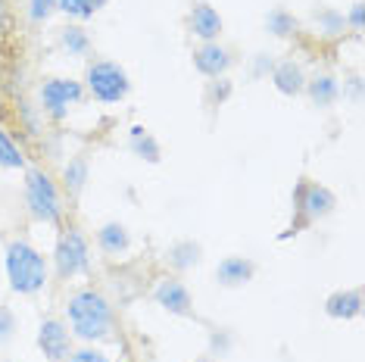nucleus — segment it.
<instances>
[{"label": "nucleus", "instance_id": "obj_1", "mask_svg": "<svg viewBox=\"0 0 365 362\" xmlns=\"http://www.w3.org/2000/svg\"><path fill=\"white\" fill-rule=\"evenodd\" d=\"M66 316H69L72 334L81 341H103L113 331V306L97 291H78L66 306Z\"/></svg>", "mask_w": 365, "mask_h": 362}, {"label": "nucleus", "instance_id": "obj_2", "mask_svg": "<svg viewBox=\"0 0 365 362\" xmlns=\"http://www.w3.org/2000/svg\"><path fill=\"white\" fill-rule=\"evenodd\" d=\"M6 278L16 294H38L47 284V262L29 241H13L6 247Z\"/></svg>", "mask_w": 365, "mask_h": 362}, {"label": "nucleus", "instance_id": "obj_3", "mask_svg": "<svg viewBox=\"0 0 365 362\" xmlns=\"http://www.w3.org/2000/svg\"><path fill=\"white\" fill-rule=\"evenodd\" d=\"M26 203L31 210V216L47 225H60L63 219V207H60V191L51 181V175L41 169H29L26 172Z\"/></svg>", "mask_w": 365, "mask_h": 362}, {"label": "nucleus", "instance_id": "obj_4", "mask_svg": "<svg viewBox=\"0 0 365 362\" xmlns=\"http://www.w3.org/2000/svg\"><path fill=\"white\" fill-rule=\"evenodd\" d=\"M85 81H88V90L97 97L101 103H119L122 97L131 90V81H128V72L122 69L119 63H110V60H97L88 66L85 72Z\"/></svg>", "mask_w": 365, "mask_h": 362}, {"label": "nucleus", "instance_id": "obj_5", "mask_svg": "<svg viewBox=\"0 0 365 362\" xmlns=\"http://www.w3.org/2000/svg\"><path fill=\"white\" fill-rule=\"evenodd\" d=\"M294 207H297V212H300V222H297V232H300V228H306L309 222L325 219L328 212L337 207V200H334V194H331L328 187L312 185V181H306V178H303L300 185H297Z\"/></svg>", "mask_w": 365, "mask_h": 362}, {"label": "nucleus", "instance_id": "obj_6", "mask_svg": "<svg viewBox=\"0 0 365 362\" xmlns=\"http://www.w3.org/2000/svg\"><path fill=\"white\" fill-rule=\"evenodd\" d=\"M53 259H56V272H60V278H76V275H81V272H88L91 253H88L85 234H81L78 228L63 232L60 244H56Z\"/></svg>", "mask_w": 365, "mask_h": 362}, {"label": "nucleus", "instance_id": "obj_7", "mask_svg": "<svg viewBox=\"0 0 365 362\" xmlns=\"http://www.w3.org/2000/svg\"><path fill=\"white\" fill-rule=\"evenodd\" d=\"M81 85L72 78H51L41 85V106H44L51 116L63 119L66 113H69V106H76L81 100Z\"/></svg>", "mask_w": 365, "mask_h": 362}, {"label": "nucleus", "instance_id": "obj_8", "mask_svg": "<svg viewBox=\"0 0 365 362\" xmlns=\"http://www.w3.org/2000/svg\"><path fill=\"white\" fill-rule=\"evenodd\" d=\"M38 347L51 362H66L69 359V328L60 319H44L38 328Z\"/></svg>", "mask_w": 365, "mask_h": 362}, {"label": "nucleus", "instance_id": "obj_9", "mask_svg": "<svg viewBox=\"0 0 365 362\" xmlns=\"http://www.w3.org/2000/svg\"><path fill=\"white\" fill-rule=\"evenodd\" d=\"M156 303L172 312V316H194V300H190V291L181 281H175V278H163L160 284H156L153 291Z\"/></svg>", "mask_w": 365, "mask_h": 362}, {"label": "nucleus", "instance_id": "obj_10", "mask_svg": "<svg viewBox=\"0 0 365 362\" xmlns=\"http://www.w3.org/2000/svg\"><path fill=\"white\" fill-rule=\"evenodd\" d=\"M231 66V56L225 47H219L215 41H206L203 47H197L194 51V69L200 72V76L206 78H222L228 72Z\"/></svg>", "mask_w": 365, "mask_h": 362}, {"label": "nucleus", "instance_id": "obj_11", "mask_svg": "<svg viewBox=\"0 0 365 362\" xmlns=\"http://www.w3.org/2000/svg\"><path fill=\"white\" fill-rule=\"evenodd\" d=\"M256 266L247 257H225L215 266V281L222 287H244L247 281H253Z\"/></svg>", "mask_w": 365, "mask_h": 362}, {"label": "nucleus", "instance_id": "obj_12", "mask_svg": "<svg viewBox=\"0 0 365 362\" xmlns=\"http://www.w3.org/2000/svg\"><path fill=\"white\" fill-rule=\"evenodd\" d=\"M362 312V294L356 291H334L331 297L325 300V316L328 319H337V322H350Z\"/></svg>", "mask_w": 365, "mask_h": 362}, {"label": "nucleus", "instance_id": "obj_13", "mask_svg": "<svg viewBox=\"0 0 365 362\" xmlns=\"http://www.w3.org/2000/svg\"><path fill=\"white\" fill-rule=\"evenodd\" d=\"M222 29H225V22H222L219 10H212L210 4H197L190 10V31L200 41H215L222 35Z\"/></svg>", "mask_w": 365, "mask_h": 362}, {"label": "nucleus", "instance_id": "obj_14", "mask_svg": "<svg viewBox=\"0 0 365 362\" xmlns=\"http://www.w3.org/2000/svg\"><path fill=\"white\" fill-rule=\"evenodd\" d=\"M272 81H275V88L284 97H297V94H303V88H306V76H303L300 63H294V60L275 63V69H272Z\"/></svg>", "mask_w": 365, "mask_h": 362}, {"label": "nucleus", "instance_id": "obj_15", "mask_svg": "<svg viewBox=\"0 0 365 362\" xmlns=\"http://www.w3.org/2000/svg\"><path fill=\"white\" fill-rule=\"evenodd\" d=\"M97 244H101L103 253H110V257H119V253H125L131 247V237L125 232V225H119V222H106V225L97 232Z\"/></svg>", "mask_w": 365, "mask_h": 362}, {"label": "nucleus", "instance_id": "obj_16", "mask_svg": "<svg viewBox=\"0 0 365 362\" xmlns=\"http://www.w3.org/2000/svg\"><path fill=\"white\" fill-rule=\"evenodd\" d=\"M200 253L203 250H200L197 241H175L169 247V253H165V259H169V266L175 272H187L200 262Z\"/></svg>", "mask_w": 365, "mask_h": 362}, {"label": "nucleus", "instance_id": "obj_17", "mask_svg": "<svg viewBox=\"0 0 365 362\" xmlns=\"http://www.w3.org/2000/svg\"><path fill=\"white\" fill-rule=\"evenodd\" d=\"M306 94H309V100L315 103V106H322V110H325V106H331L340 97V85L331 76H315L312 81H306Z\"/></svg>", "mask_w": 365, "mask_h": 362}, {"label": "nucleus", "instance_id": "obj_18", "mask_svg": "<svg viewBox=\"0 0 365 362\" xmlns=\"http://www.w3.org/2000/svg\"><path fill=\"white\" fill-rule=\"evenodd\" d=\"M128 144H131V150H135L140 160H147V162H160L163 150H160V144H156V138H153L144 125H135V128H131Z\"/></svg>", "mask_w": 365, "mask_h": 362}, {"label": "nucleus", "instance_id": "obj_19", "mask_svg": "<svg viewBox=\"0 0 365 362\" xmlns=\"http://www.w3.org/2000/svg\"><path fill=\"white\" fill-rule=\"evenodd\" d=\"M265 29H269L275 38H290V35H297L300 22H297L294 13H287L284 6H275V10L265 16Z\"/></svg>", "mask_w": 365, "mask_h": 362}, {"label": "nucleus", "instance_id": "obj_20", "mask_svg": "<svg viewBox=\"0 0 365 362\" xmlns=\"http://www.w3.org/2000/svg\"><path fill=\"white\" fill-rule=\"evenodd\" d=\"M63 181H66V191H69V194H81V191H85V181H88V162H85V156H76V160L66 162Z\"/></svg>", "mask_w": 365, "mask_h": 362}, {"label": "nucleus", "instance_id": "obj_21", "mask_svg": "<svg viewBox=\"0 0 365 362\" xmlns=\"http://www.w3.org/2000/svg\"><path fill=\"white\" fill-rule=\"evenodd\" d=\"M60 44L69 51V56H85L91 51V38H88V31L85 29H78V26H66L60 31Z\"/></svg>", "mask_w": 365, "mask_h": 362}, {"label": "nucleus", "instance_id": "obj_22", "mask_svg": "<svg viewBox=\"0 0 365 362\" xmlns=\"http://www.w3.org/2000/svg\"><path fill=\"white\" fill-rule=\"evenodd\" d=\"M103 6H106V0H56V10L76 16V19H91Z\"/></svg>", "mask_w": 365, "mask_h": 362}, {"label": "nucleus", "instance_id": "obj_23", "mask_svg": "<svg viewBox=\"0 0 365 362\" xmlns=\"http://www.w3.org/2000/svg\"><path fill=\"white\" fill-rule=\"evenodd\" d=\"M22 166H26V156L6 138V131L0 128V169H22Z\"/></svg>", "mask_w": 365, "mask_h": 362}, {"label": "nucleus", "instance_id": "obj_24", "mask_svg": "<svg viewBox=\"0 0 365 362\" xmlns=\"http://www.w3.org/2000/svg\"><path fill=\"white\" fill-rule=\"evenodd\" d=\"M315 22L322 26V31H325V35H340V31H344V26H346V19H344V16H340L337 10H319V13H315Z\"/></svg>", "mask_w": 365, "mask_h": 362}, {"label": "nucleus", "instance_id": "obj_25", "mask_svg": "<svg viewBox=\"0 0 365 362\" xmlns=\"http://www.w3.org/2000/svg\"><path fill=\"white\" fill-rule=\"evenodd\" d=\"M56 10V0H29V19L31 22H47Z\"/></svg>", "mask_w": 365, "mask_h": 362}, {"label": "nucleus", "instance_id": "obj_26", "mask_svg": "<svg viewBox=\"0 0 365 362\" xmlns=\"http://www.w3.org/2000/svg\"><path fill=\"white\" fill-rule=\"evenodd\" d=\"M16 334V316L10 306H0V343H10Z\"/></svg>", "mask_w": 365, "mask_h": 362}, {"label": "nucleus", "instance_id": "obj_27", "mask_svg": "<svg viewBox=\"0 0 365 362\" xmlns=\"http://www.w3.org/2000/svg\"><path fill=\"white\" fill-rule=\"evenodd\" d=\"M272 69H275V60H272V56H265V53H256L253 56V78L269 76Z\"/></svg>", "mask_w": 365, "mask_h": 362}, {"label": "nucleus", "instance_id": "obj_28", "mask_svg": "<svg viewBox=\"0 0 365 362\" xmlns=\"http://www.w3.org/2000/svg\"><path fill=\"white\" fill-rule=\"evenodd\" d=\"M66 362H110L103 356V353H97V350H78V353H69V359Z\"/></svg>", "mask_w": 365, "mask_h": 362}, {"label": "nucleus", "instance_id": "obj_29", "mask_svg": "<svg viewBox=\"0 0 365 362\" xmlns=\"http://www.w3.org/2000/svg\"><path fill=\"white\" fill-rule=\"evenodd\" d=\"M212 350H215V356H225V353L231 350V334L228 331H219V334H212Z\"/></svg>", "mask_w": 365, "mask_h": 362}, {"label": "nucleus", "instance_id": "obj_30", "mask_svg": "<svg viewBox=\"0 0 365 362\" xmlns=\"http://www.w3.org/2000/svg\"><path fill=\"white\" fill-rule=\"evenodd\" d=\"M231 97V81L219 78V85H212V103H225Z\"/></svg>", "mask_w": 365, "mask_h": 362}, {"label": "nucleus", "instance_id": "obj_31", "mask_svg": "<svg viewBox=\"0 0 365 362\" xmlns=\"http://www.w3.org/2000/svg\"><path fill=\"white\" fill-rule=\"evenodd\" d=\"M362 19H365V6L362 4H353V10H350V26L356 29V31H362Z\"/></svg>", "mask_w": 365, "mask_h": 362}, {"label": "nucleus", "instance_id": "obj_32", "mask_svg": "<svg viewBox=\"0 0 365 362\" xmlns=\"http://www.w3.org/2000/svg\"><path fill=\"white\" fill-rule=\"evenodd\" d=\"M6 19H10V16H6V4L0 0V35H4V29H6Z\"/></svg>", "mask_w": 365, "mask_h": 362}, {"label": "nucleus", "instance_id": "obj_33", "mask_svg": "<svg viewBox=\"0 0 365 362\" xmlns=\"http://www.w3.org/2000/svg\"><path fill=\"white\" fill-rule=\"evenodd\" d=\"M194 362H212V359H194Z\"/></svg>", "mask_w": 365, "mask_h": 362}, {"label": "nucleus", "instance_id": "obj_34", "mask_svg": "<svg viewBox=\"0 0 365 362\" xmlns=\"http://www.w3.org/2000/svg\"><path fill=\"white\" fill-rule=\"evenodd\" d=\"M4 362H10V359H4Z\"/></svg>", "mask_w": 365, "mask_h": 362}]
</instances>
